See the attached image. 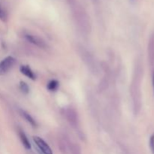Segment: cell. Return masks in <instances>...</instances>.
<instances>
[{
    "instance_id": "obj_11",
    "label": "cell",
    "mask_w": 154,
    "mask_h": 154,
    "mask_svg": "<svg viewBox=\"0 0 154 154\" xmlns=\"http://www.w3.org/2000/svg\"><path fill=\"white\" fill-rule=\"evenodd\" d=\"M20 70L22 74H23L25 76H26L27 78H30L32 80L35 79V75L34 72L32 71V69H30L29 66H21L20 68Z\"/></svg>"
},
{
    "instance_id": "obj_14",
    "label": "cell",
    "mask_w": 154,
    "mask_h": 154,
    "mask_svg": "<svg viewBox=\"0 0 154 154\" xmlns=\"http://www.w3.org/2000/svg\"><path fill=\"white\" fill-rule=\"evenodd\" d=\"M59 82L56 80H52L48 84V89L50 91H56L58 88Z\"/></svg>"
},
{
    "instance_id": "obj_15",
    "label": "cell",
    "mask_w": 154,
    "mask_h": 154,
    "mask_svg": "<svg viewBox=\"0 0 154 154\" xmlns=\"http://www.w3.org/2000/svg\"><path fill=\"white\" fill-rule=\"evenodd\" d=\"M20 88L21 91L23 93H25V94H27L29 92V87L27 85L26 83L23 82V81H21L20 83Z\"/></svg>"
},
{
    "instance_id": "obj_9",
    "label": "cell",
    "mask_w": 154,
    "mask_h": 154,
    "mask_svg": "<svg viewBox=\"0 0 154 154\" xmlns=\"http://www.w3.org/2000/svg\"><path fill=\"white\" fill-rule=\"evenodd\" d=\"M20 115L25 119L26 121L28 122L32 127H36V126H37V123H36V121L35 120V119L33 118L28 112H26V111H24V110L20 109Z\"/></svg>"
},
{
    "instance_id": "obj_5",
    "label": "cell",
    "mask_w": 154,
    "mask_h": 154,
    "mask_svg": "<svg viewBox=\"0 0 154 154\" xmlns=\"http://www.w3.org/2000/svg\"><path fill=\"white\" fill-rule=\"evenodd\" d=\"M65 116L69 122V124L72 126V127L76 128L78 126V113L72 107H69L65 109Z\"/></svg>"
},
{
    "instance_id": "obj_7",
    "label": "cell",
    "mask_w": 154,
    "mask_h": 154,
    "mask_svg": "<svg viewBox=\"0 0 154 154\" xmlns=\"http://www.w3.org/2000/svg\"><path fill=\"white\" fill-rule=\"evenodd\" d=\"M33 141L35 143L38 150L42 154H54L50 146L45 141V140L38 136L33 137Z\"/></svg>"
},
{
    "instance_id": "obj_2",
    "label": "cell",
    "mask_w": 154,
    "mask_h": 154,
    "mask_svg": "<svg viewBox=\"0 0 154 154\" xmlns=\"http://www.w3.org/2000/svg\"><path fill=\"white\" fill-rule=\"evenodd\" d=\"M69 5L72 9V14L78 29L81 32L88 34L90 31V23L87 12L76 0H69Z\"/></svg>"
},
{
    "instance_id": "obj_18",
    "label": "cell",
    "mask_w": 154,
    "mask_h": 154,
    "mask_svg": "<svg viewBox=\"0 0 154 154\" xmlns=\"http://www.w3.org/2000/svg\"><path fill=\"white\" fill-rule=\"evenodd\" d=\"M131 1H132V0H131Z\"/></svg>"
},
{
    "instance_id": "obj_13",
    "label": "cell",
    "mask_w": 154,
    "mask_h": 154,
    "mask_svg": "<svg viewBox=\"0 0 154 154\" xmlns=\"http://www.w3.org/2000/svg\"><path fill=\"white\" fill-rule=\"evenodd\" d=\"M69 149L72 154H81V147L78 144L69 142Z\"/></svg>"
},
{
    "instance_id": "obj_4",
    "label": "cell",
    "mask_w": 154,
    "mask_h": 154,
    "mask_svg": "<svg viewBox=\"0 0 154 154\" xmlns=\"http://www.w3.org/2000/svg\"><path fill=\"white\" fill-rule=\"evenodd\" d=\"M23 37L24 39H26L27 42L32 44L33 45L38 47V48H42V49H45V48H47V44L46 42H45V40H43L42 38L35 35H33L29 32H24L23 34Z\"/></svg>"
},
{
    "instance_id": "obj_8",
    "label": "cell",
    "mask_w": 154,
    "mask_h": 154,
    "mask_svg": "<svg viewBox=\"0 0 154 154\" xmlns=\"http://www.w3.org/2000/svg\"><path fill=\"white\" fill-rule=\"evenodd\" d=\"M148 60L150 66L154 70V32L150 35L148 42Z\"/></svg>"
},
{
    "instance_id": "obj_17",
    "label": "cell",
    "mask_w": 154,
    "mask_h": 154,
    "mask_svg": "<svg viewBox=\"0 0 154 154\" xmlns=\"http://www.w3.org/2000/svg\"><path fill=\"white\" fill-rule=\"evenodd\" d=\"M152 86H153V90L154 93V70H153V72H152Z\"/></svg>"
},
{
    "instance_id": "obj_1",
    "label": "cell",
    "mask_w": 154,
    "mask_h": 154,
    "mask_svg": "<svg viewBox=\"0 0 154 154\" xmlns=\"http://www.w3.org/2000/svg\"><path fill=\"white\" fill-rule=\"evenodd\" d=\"M143 77V69L141 64L137 63L134 69L133 77L130 87V93L132 96L133 111L135 114L139 113L141 108V81Z\"/></svg>"
},
{
    "instance_id": "obj_12",
    "label": "cell",
    "mask_w": 154,
    "mask_h": 154,
    "mask_svg": "<svg viewBox=\"0 0 154 154\" xmlns=\"http://www.w3.org/2000/svg\"><path fill=\"white\" fill-rule=\"evenodd\" d=\"M8 18V13L2 0H0V20L2 22H7Z\"/></svg>"
},
{
    "instance_id": "obj_16",
    "label": "cell",
    "mask_w": 154,
    "mask_h": 154,
    "mask_svg": "<svg viewBox=\"0 0 154 154\" xmlns=\"http://www.w3.org/2000/svg\"><path fill=\"white\" fill-rule=\"evenodd\" d=\"M150 148L152 153L154 154V135H152L150 138Z\"/></svg>"
},
{
    "instance_id": "obj_3",
    "label": "cell",
    "mask_w": 154,
    "mask_h": 154,
    "mask_svg": "<svg viewBox=\"0 0 154 154\" xmlns=\"http://www.w3.org/2000/svg\"><path fill=\"white\" fill-rule=\"evenodd\" d=\"M80 55L81 56V58L83 59V60L84 61V63H86L87 66H88L89 69H90L92 72H98V66L97 63H96L95 58L93 57L91 54L90 52L87 51L84 47H81V50L79 51Z\"/></svg>"
},
{
    "instance_id": "obj_6",
    "label": "cell",
    "mask_w": 154,
    "mask_h": 154,
    "mask_svg": "<svg viewBox=\"0 0 154 154\" xmlns=\"http://www.w3.org/2000/svg\"><path fill=\"white\" fill-rule=\"evenodd\" d=\"M16 60L12 57H8L0 62V75H3L8 72L14 67Z\"/></svg>"
},
{
    "instance_id": "obj_10",
    "label": "cell",
    "mask_w": 154,
    "mask_h": 154,
    "mask_svg": "<svg viewBox=\"0 0 154 154\" xmlns=\"http://www.w3.org/2000/svg\"><path fill=\"white\" fill-rule=\"evenodd\" d=\"M18 135H19L21 143H22V144L23 145V147H25L26 149H27V150H29V149L31 148V144H30L28 138H27V136L26 135V134L24 133L23 131L21 130V129H19V130H18Z\"/></svg>"
}]
</instances>
